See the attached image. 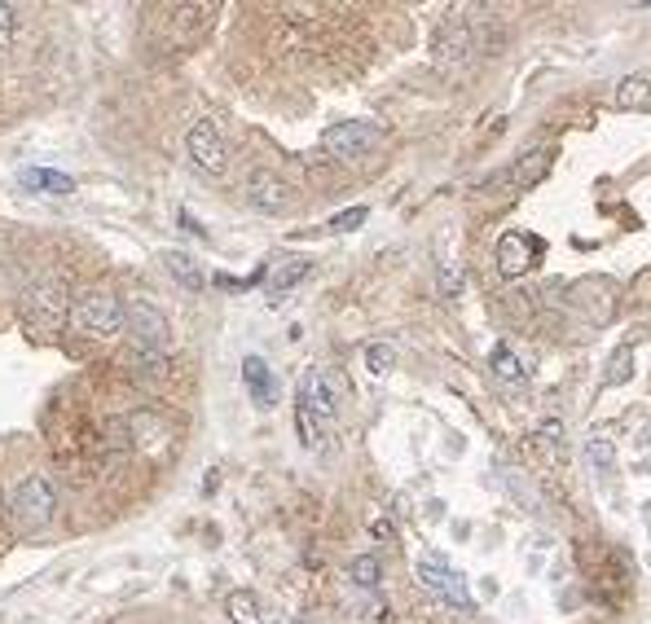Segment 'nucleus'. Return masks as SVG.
I'll return each instance as SVG.
<instances>
[{
    "label": "nucleus",
    "instance_id": "obj_23",
    "mask_svg": "<svg viewBox=\"0 0 651 624\" xmlns=\"http://www.w3.org/2000/svg\"><path fill=\"white\" fill-rule=\"evenodd\" d=\"M348 576H352V581H357L361 589H374V585L383 581V563L374 559V554H361V559H352Z\"/></svg>",
    "mask_w": 651,
    "mask_h": 624
},
{
    "label": "nucleus",
    "instance_id": "obj_7",
    "mask_svg": "<svg viewBox=\"0 0 651 624\" xmlns=\"http://www.w3.org/2000/svg\"><path fill=\"white\" fill-rule=\"evenodd\" d=\"M185 150H190V159L198 172L207 176H220L225 172V137H220V128L212 124V119H198V124L185 132Z\"/></svg>",
    "mask_w": 651,
    "mask_h": 624
},
{
    "label": "nucleus",
    "instance_id": "obj_21",
    "mask_svg": "<svg viewBox=\"0 0 651 624\" xmlns=\"http://www.w3.org/2000/svg\"><path fill=\"white\" fill-rule=\"evenodd\" d=\"M630 374H634V352H630V348H616L612 361H608V370H603V387L630 383Z\"/></svg>",
    "mask_w": 651,
    "mask_h": 624
},
{
    "label": "nucleus",
    "instance_id": "obj_24",
    "mask_svg": "<svg viewBox=\"0 0 651 624\" xmlns=\"http://www.w3.org/2000/svg\"><path fill=\"white\" fill-rule=\"evenodd\" d=\"M132 361H137L132 370L146 374V378H163V365H168L163 361V352H150V348H132Z\"/></svg>",
    "mask_w": 651,
    "mask_h": 624
},
{
    "label": "nucleus",
    "instance_id": "obj_25",
    "mask_svg": "<svg viewBox=\"0 0 651 624\" xmlns=\"http://www.w3.org/2000/svg\"><path fill=\"white\" fill-rule=\"evenodd\" d=\"M370 220V207H348V211H339V216H330V233H352V229H361Z\"/></svg>",
    "mask_w": 651,
    "mask_h": 624
},
{
    "label": "nucleus",
    "instance_id": "obj_1",
    "mask_svg": "<svg viewBox=\"0 0 651 624\" xmlns=\"http://www.w3.org/2000/svg\"><path fill=\"white\" fill-rule=\"evenodd\" d=\"M71 326L88 339H110V334L124 330V304L110 291H84L71 304Z\"/></svg>",
    "mask_w": 651,
    "mask_h": 624
},
{
    "label": "nucleus",
    "instance_id": "obj_18",
    "mask_svg": "<svg viewBox=\"0 0 651 624\" xmlns=\"http://www.w3.org/2000/svg\"><path fill=\"white\" fill-rule=\"evenodd\" d=\"M163 264H168V273L185 286V291H203V286H207L203 269H198V264H194L185 251H168V255H163Z\"/></svg>",
    "mask_w": 651,
    "mask_h": 624
},
{
    "label": "nucleus",
    "instance_id": "obj_17",
    "mask_svg": "<svg viewBox=\"0 0 651 624\" xmlns=\"http://www.w3.org/2000/svg\"><path fill=\"white\" fill-rule=\"evenodd\" d=\"M308 269H313V264H308L304 255H295V260H282L278 269L269 273V295H286L291 286H300L304 277H308Z\"/></svg>",
    "mask_w": 651,
    "mask_h": 624
},
{
    "label": "nucleus",
    "instance_id": "obj_22",
    "mask_svg": "<svg viewBox=\"0 0 651 624\" xmlns=\"http://www.w3.org/2000/svg\"><path fill=\"white\" fill-rule=\"evenodd\" d=\"M361 361H366V374L383 378V374H392V365H396V348H392V343H370Z\"/></svg>",
    "mask_w": 651,
    "mask_h": 624
},
{
    "label": "nucleus",
    "instance_id": "obj_28",
    "mask_svg": "<svg viewBox=\"0 0 651 624\" xmlns=\"http://www.w3.org/2000/svg\"><path fill=\"white\" fill-rule=\"evenodd\" d=\"M445 295H458V269L445 264Z\"/></svg>",
    "mask_w": 651,
    "mask_h": 624
},
{
    "label": "nucleus",
    "instance_id": "obj_11",
    "mask_svg": "<svg viewBox=\"0 0 651 624\" xmlns=\"http://www.w3.org/2000/svg\"><path fill=\"white\" fill-rule=\"evenodd\" d=\"M550 163H555V150H550V146L524 150L520 159H515V167H511V189H533L537 181H546Z\"/></svg>",
    "mask_w": 651,
    "mask_h": 624
},
{
    "label": "nucleus",
    "instance_id": "obj_12",
    "mask_svg": "<svg viewBox=\"0 0 651 624\" xmlns=\"http://www.w3.org/2000/svg\"><path fill=\"white\" fill-rule=\"evenodd\" d=\"M242 383H247L251 400L264 405V409L278 400V383H273V370L264 365V356H247V361H242Z\"/></svg>",
    "mask_w": 651,
    "mask_h": 624
},
{
    "label": "nucleus",
    "instance_id": "obj_3",
    "mask_svg": "<svg viewBox=\"0 0 651 624\" xmlns=\"http://www.w3.org/2000/svg\"><path fill=\"white\" fill-rule=\"evenodd\" d=\"M124 330H132L137 348H150V352H163L172 343V326L150 299H128L124 304Z\"/></svg>",
    "mask_w": 651,
    "mask_h": 624
},
{
    "label": "nucleus",
    "instance_id": "obj_26",
    "mask_svg": "<svg viewBox=\"0 0 651 624\" xmlns=\"http://www.w3.org/2000/svg\"><path fill=\"white\" fill-rule=\"evenodd\" d=\"M586 453H590V462L599 466V471H608V466H612V458H616V453H612V444L603 440V436H594V440L586 444Z\"/></svg>",
    "mask_w": 651,
    "mask_h": 624
},
{
    "label": "nucleus",
    "instance_id": "obj_14",
    "mask_svg": "<svg viewBox=\"0 0 651 624\" xmlns=\"http://www.w3.org/2000/svg\"><path fill=\"white\" fill-rule=\"evenodd\" d=\"M651 106V71H634L616 84V110H647Z\"/></svg>",
    "mask_w": 651,
    "mask_h": 624
},
{
    "label": "nucleus",
    "instance_id": "obj_20",
    "mask_svg": "<svg viewBox=\"0 0 651 624\" xmlns=\"http://www.w3.org/2000/svg\"><path fill=\"white\" fill-rule=\"evenodd\" d=\"M295 427H300L304 449H322V440H326V422L322 418H313L304 405H295Z\"/></svg>",
    "mask_w": 651,
    "mask_h": 624
},
{
    "label": "nucleus",
    "instance_id": "obj_8",
    "mask_svg": "<svg viewBox=\"0 0 651 624\" xmlns=\"http://www.w3.org/2000/svg\"><path fill=\"white\" fill-rule=\"evenodd\" d=\"M339 400H344V383H339V374H330V370H313V374L304 378L300 405H304L313 418H322L326 427H330V422H335V414H339Z\"/></svg>",
    "mask_w": 651,
    "mask_h": 624
},
{
    "label": "nucleus",
    "instance_id": "obj_16",
    "mask_svg": "<svg viewBox=\"0 0 651 624\" xmlns=\"http://www.w3.org/2000/svg\"><path fill=\"white\" fill-rule=\"evenodd\" d=\"M225 611H229V620H234V624H269V620H264L260 598L251 594V589H234V594L225 598Z\"/></svg>",
    "mask_w": 651,
    "mask_h": 624
},
{
    "label": "nucleus",
    "instance_id": "obj_2",
    "mask_svg": "<svg viewBox=\"0 0 651 624\" xmlns=\"http://www.w3.org/2000/svg\"><path fill=\"white\" fill-rule=\"evenodd\" d=\"M418 581H423V589H427V594H436L440 603H449L458 611L471 607L467 576H462L449 559H440V554H423V559H418Z\"/></svg>",
    "mask_w": 651,
    "mask_h": 624
},
{
    "label": "nucleus",
    "instance_id": "obj_13",
    "mask_svg": "<svg viewBox=\"0 0 651 624\" xmlns=\"http://www.w3.org/2000/svg\"><path fill=\"white\" fill-rule=\"evenodd\" d=\"M489 365H493V374L502 378V383H528L533 378V365H528V356L520 348H511V343H498L489 356Z\"/></svg>",
    "mask_w": 651,
    "mask_h": 624
},
{
    "label": "nucleus",
    "instance_id": "obj_19",
    "mask_svg": "<svg viewBox=\"0 0 651 624\" xmlns=\"http://www.w3.org/2000/svg\"><path fill=\"white\" fill-rule=\"evenodd\" d=\"M22 185H27V189H40V194H71V189H75L71 176L49 172V167H27V172H22Z\"/></svg>",
    "mask_w": 651,
    "mask_h": 624
},
{
    "label": "nucleus",
    "instance_id": "obj_5",
    "mask_svg": "<svg viewBox=\"0 0 651 624\" xmlns=\"http://www.w3.org/2000/svg\"><path fill=\"white\" fill-rule=\"evenodd\" d=\"M62 317H71V299H66V286L58 277H49V282H36L27 291V321L40 330H53Z\"/></svg>",
    "mask_w": 651,
    "mask_h": 624
},
{
    "label": "nucleus",
    "instance_id": "obj_6",
    "mask_svg": "<svg viewBox=\"0 0 651 624\" xmlns=\"http://www.w3.org/2000/svg\"><path fill=\"white\" fill-rule=\"evenodd\" d=\"M322 146H326V154H335V159H361V154H370L379 146V128L366 124V119H344V124L326 128Z\"/></svg>",
    "mask_w": 651,
    "mask_h": 624
},
{
    "label": "nucleus",
    "instance_id": "obj_15",
    "mask_svg": "<svg viewBox=\"0 0 651 624\" xmlns=\"http://www.w3.org/2000/svg\"><path fill=\"white\" fill-rule=\"evenodd\" d=\"M471 53V31L462 22H449L445 31L436 36V58L440 62H462Z\"/></svg>",
    "mask_w": 651,
    "mask_h": 624
},
{
    "label": "nucleus",
    "instance_id": "obj_10",
    "mask_svg": "<svg viewBox=\"0 0 651 624\" xmlns=\"http://www.w3.org/2000/svg\"><path fill=\"white\" fill-rule=\"evenodd\" d=\"M247 203L264 211V216H278V211L291 207V189H286L282 176L264 172V167H256V172L247 176Z\"/></svg>",
    "mask_w": 651,
    "mask_h": 624
},
{
    "label": "nucleus",
    "instance_id": "obj_4",
    "mask_svg": "<svg viewBox=\"0 0 651 624\" xmlns=\"http://www.w3.org/2000/svg\"><path fill=\"white\" fill-rule=\"evenodd\" d=\"M53 506H58V497H53V484L44 475H27L14 488V515H18V523L27 532L44 528V523L53 519Z\"/></svg>",
    "mask_w": 651,
    "mask_h": 624
},
{
    "label": "nucleus",
    "instance_id": "obj_27",
    "mask_svg": "<svg viewBox=\"0 0 651 624\" xmlns=\"http://www.w3.org/2000/svg\"><path fill=\"white\" fill-rule=\"evenodd\" d=\"M9 40H14V9L0 5V49H5Z\"/></svg>",
    "mask_w": 651,
    "mask_h": 624
},
{
    "label": "nucleus",
    "instance_id": "obj_9",
    "mask_svg": "<svg viewBox=\"0 0 651 624\" xmlns=\"http://www.w3.org/2000/svg\"><path fill=\"white\" fill-rule=\"evenodd\" d=\"M542 251H546V242L537 238V233L511 229V233H502V242H498V269L506 277H524L537 260H542Z\"/></svg>",
    "mask_w": 651,
    "mask_h": 624
}]
</instances>
